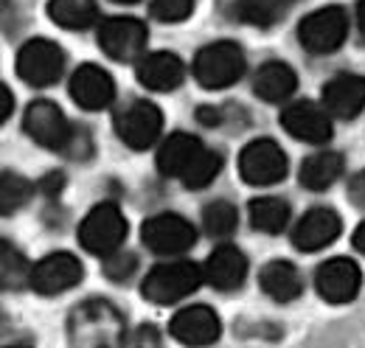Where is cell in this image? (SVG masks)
I'll use <instances>...</instances> for the list:
<instances>
[{
  "label": "cell",
  "instance_id": "5bb4252c",
  "mask_svg": "<svg viewBox=\"0 0 365 348\" xmlns=\"http://www.w3.org/2000/svg\"><path fill=\"white\" fill-rule=\"evenodd\" d=\"M172 337L180 340L182 346H211L220 340L222 334V326H220V317L214 309L208 306H188L180 309L175 317H172Z\"/></svg>",
  "mask_w": 365,
  "mask_h": 348
},
{
  "label": "cell",
  "instance_id": "603a6c76",
  "mask_svg": "<svg viewBox=\"0 0 365 348\" xmlns=\"http://www.w3.org/2000/svg\"><path fill=\"white\" fill-rule=\"evenodd\" d=\"M259 281H262V290L273 301H278V304H289V301H295L304 292V278H301L298 267L289 264V261H270V264H264Z\"/></svg>",
  "mask_w": 365,
  "mask_h": 348
},
{
  "label": "cell",
  "instance_id": "83f0119b",
  "mask_svg": "<svg viewBox=\"0 0 365 348\" xmlns=\"http://www.w3.org/2000/svg\"><path fill=\"white\" fill-rule=\"evenodd\" d=\"M31 194H34V185L26 180V177H20V174H3V185H0V211L9 217V214H14V211H20L29 200H31Z\"/></svg>",
  "mask_w": 365,
  "mask_h": 348
},
{
  "label": "cell",
  "instance_id": "ba28073f",
  "mask_svg": "<svg viewBox=\"0 0 365 348\" xmlns=\"http://www.w3.org/2000/svg\"><path fill=\"white\" fill-rule=\"evenodd\" d=\"M140 239L158 256H180L185 250H191V245L197 242V230L188 219L178 214H158L143 222Z\"/></svg>",
  "mask_w": 365,
  "mask_h": 348
},
{
  "label": "cell",
  "instance_id": "d6a6232c",
  "mask_svg": "<svg viewBox=\"0 0 365 348\" xmlns=\"http://www.w3.org/2000/svg\"><path fill=\"white\" fill-rule=\"evenodd\" d=\"M135 267H138V259L133 256V253L115 250V253L104 256V275L113 278V281H124V278H130Z\"/></svg>",
  "mask_w": 365,
  "mask_h": 348
},
{
  "label": "cell",
  "instance_id": "5b68a950",
  "mask_svg": "<svg viewBox=\"0 0 365 348\" xmlns=\"http://www.w3.org/2000/svg\"><path fill=\"white\" fill-rule=\"evenodd\" d=\"M349 34V14L340 6H323L307 14L298 26V40L309 53H334L346 43Z\"/></svg>",
  "mask_w": 365,
  "mask_h": 348
},
{
  "label": "cell",
  "instance_id": "ac0fdd59",
  "mask_svg": "<svg viewBox=\"0 0 365 348\" xmlns=\"http://www.w3.org/2000/svg\"><path fill=\"white\" fill-rule=\"evenodd\" d=\"M323 107L337 118H357L365 110V76L340 73L323 85Z\"/></svg>",
  "mask_w": 365,
  "mask_h": 348
},
{
  "label": "cell",
  "instance_id": "9c48e42d",
  "mask_svg": "<svg viewBox=\"0 0 365 348\" xmlns=\"http://www.w3.org/2000/svg\"><path fill=\"white\" fill-rule=\"evenodd\" d=\"M65 53L51 40H29L17 53V76L31 87H48L62 76Z\"/></svg>",
  "mask_w": 365,
  "mask_h": 348
},
{
  "label": "cell",
  "instance_id": "8d00e7d4",
  "mask_svg": "<svg viewBox=\"0 0 365 348\" xmlns=\"http://www.w3.org/2000/svg\"><path fill=\"white\" fill-rule=\"evenodd\" d=\"M43 188H46L48 194H53V191H59L62 188V174H48L46 183H43Z\"/></svg>",
  "mask_w": 365,
  "mask_h": 348
},
{
  "label": "cell",
  "instance_id": "9a60e30c",
  "mask_svg": "<svg viewBox=\"0 0 365 348\" xmlns=\"http://www.w3.org/2000/svg\"><path fill=\"white\" fill-rule=\"evenodd\" d=\"M343 230V219L331 208H312L309 214H304L301 222L292 230V245L301 253H315L323 250L326 245H331Z\"/></svg>",
  "mask_w": 365,
  "mask_h": 348
},
{
  "label": "cell",
  "instance_id": "f35d334b",
  "mask_svg": "<svg viewBox=\"0 0 365 348\" xmlns=\"http://www.w3.org/2000/svg\"><path fill=\"white\" fill-rule=\"evenodd\" d=\"M357 26H360V31L365 37V0H360V6H357Z\"/></svg>",
  "mask_w": 365,
  "mask_h": 348
},
{
  "label": "cell",
  "instance_id": "e0dca14e",
  "mask_svg": "<svg viewBox=\"0 0 365 348\" xmlns=\"http://www.w3.org/2000/svg\"><path fill=\"white\" fill-rule=\"evenodd\" d=\"M71 98L82 107V110H104L113 104L115 98V82L107 71H101L98 65H82L76 68V73L71 76Z\"/></svg>",
  "mask_w": 365,
  "mask_h": 348
},
{
  "label": "cell",
  "instance_id": "74e56055",
  "mask_svg": "<svg viewBox=\"0 0 365 348\" xmlns=\"http://www.w3.org/2000/svg\"><path fill=\"white\" fill-rule=\"evenodd\" d=\"M351 242H354V247L365 256V219L360 222V227L354 230V239H351Z\"/></svg>",
  "mask_w": 365,
  "mask_h": 348
},
{
  "label": "cell",
  "instance_id": "8fae6325",
  "mask_svg": "<svg viewBox=\"0 0 365 348\" xmlns=\"http://www.w3.org/2000/svg\"><path fill=\"white\" fill-rule=\"evenodd\" d=\"M146 26L135 17H110L107 23H101L98 29V45L101 51L115 59V62H130L138 59L146 48Z\"/></svg>",
  "mask_w": 365,
  "mask_h": 348
},
{
  "label": "cell",
  "instance_id": "cb8c5ba5",
  "mask_svg": "<svg viewBox=\"0 0 365 348\" xmlns=\"http://www.w3.org/2000/svg\"><path fill=\"white\" fill-rule=\"evenodd\" d=\"M48 17L68 31H85L98 20L96 0H48Z\"/></svg>",
  "mask_w": 365,
  "mask_h": 348
},
{
  "label": "cell",
  "instance_id": "7402d4cb",
  "mask_svg": "<svg viewBox=\"0 0 365 348\" xmlns=\"http://www.w3.org/2000/svg\"><path fill=\"white\" fill-rule=\"evenodd\" d=\"M295 87H298V76L284 62H264L253 76V93L270 104L287 101L295 93Z\"/></svg>",
  "mask_w": 365,
  "mask_h": 348
},
{
  "label": "cell",
  "instance_id": "7a4b0ae2",
  "mask_svg": "<svg viewBox=\"0 0 365 348\" xmlns=\"http://www.w3.org/2000/svg\"><path fill=\"white\" fill-rule=\"evenodd\" d=\"M205 272L191 264V261H172V264H158L149 270V275L140 284V295L146 301L158 306L178 304L182 298H188L200 284H202Z\"/></svg>",
  "mask_w": 365,
  "mask_h": 348
},
{
  "label": "cell",
  "instance_id": "d590c367",
  "mask_svg": "<svg viewBox=\"0 0 365 348\" xmlns=\"http://www.w3.org/2000/svg\"><path fill=\"white\" fill-rule=\"evenodd\" d=\"M197 118H200L205 127H214V124H220V116H217V110H214V107H200Z\"/></svg>",
  "mask_w": 365,
  "mask_h": 348
},
{
  "label": "cell",
  "instance_id": "d6986e66",
  "mask_svg": "<svg viewBox=\"0 0 365 348\" xmlns=\"http://www.w3.org/2000/svg\"><path fill=\"white\" fill-rule=\"evenodd\" d=\"M135 76L146 90L172 93L185 79V65L180 62V56H175L169 51H158V53H149L138 62Z\"/></svg>",
  "mask_w": 365,
  "mask_h": 348
},
{
  "label": "cell",
  "instance_id": "f546056e",
  "mask_svg": "<svg viewBox=\"0 0 365 348\" xmlns=\"http://www.w3.org/2000/svg\"><path fill=\"white\" fill-rule=\"evenodd\" d=\"M220 169H222V158H220L217 152L205 149V152L197 158V163L182 174V185H185V188H205V185L220 174Z\"/></svg>",
  "mask_w": 365,
  "mask_h": 348
},
{
  "label": "cell",
  "instance_id": "6da1fadb",
  "mask_svg": "<svg viewBox=\"0 0 365 348\" xmlns=\"http://www.w3.org/2000/svg\"><path fill=\"white\" fill-rule=\"evenodd\" d=\"M73 346H115L124 337V317L107 301H85L68 320Z\"/></svg>",
  "mask_w": 365,
  "mask_h": 348
},
{
  "label": "cell",
  "instance_id": "1f68e13d",
  "mask_svg": "<svg viewBox=\"0 0 365 348\" xmlns=\"http://www.w3.org/2000/svg\"><path fill=\"white\" fill-rule=\"evenodd\" d=\"M194 11V0H152V14L163 23H180Z\"/></svg>",
  "mask_w": 365,
  "mask_h": 348
},
{
  "label": "cell",
  "instance_id": "8992f818",
  "mask_svg": "<svg viewBox=\"0 0 365 348\" xmlns=\"http://www.w3.org/2000/svg\"><path fill=\"white\" fill-rule=\"evenodd\" d=\"M23 130L26 135L40 143L43 149H53L62 152L73 143V127L65 118V113L53 104V101H31L26 116H23Z\"/></svg>",
  "mask_w": 365,
  "mask_h": 348
},
{
  "label": "cell",
  "instance_id": "4dcf8cb0",
  "mask_svg": "<svg viewBox=\"0 0 365 348\" xmlns=\"http://www.w3.org/2000/svg\"><path fill=\"white\" fill-rule=\"evenodd\" d=\"M23 284H31V267L11 245L3 242V290H17Z\"/></svg>",
  "mask_w": 365,
  "mask_h": 348
},
{
  "label": "cell",
  "instance_id": "f1b7e54d",
  "mask_svg": "<svg viewBox=\"0 0 365 348\" xmlns=\"http://www.w3.org/2000/svg\"><path fill=\"white\" fill-rule=\"evenodd\" d=\"M236 222H239V214L225 200H217L202 211V225L211 236H230L236 230Z\"/></svg>",
  "mask_w": 365,
  "mask_h": 348
},
{
  "label": "cell",
  "instance_id": "e575fe53",
  "mask_svg": "<svg viewBox=\"0 0 365 348\" xmlns=\"http://www.w3.org/2000/svg\"><path fill=\"white\" fill-rule=\"evenodd\" d=\"M11 104H14V101H11V93H9V87L3 85V87H0V118H3V121L9 118Z\"/></svg>",
  "mask_w": 365,
  "mask_h": 348
},
{
  "label": "cell",
  "instance_id": "4fadbf2b",
  "mask_svg": "<svg viewBox=\"0 0 365 348\" xmlns=\"http://www.w3.org/2000/svg\"><path fill=\"white\" fill-rule=\"evenodd\" d=\"M363 284V272L351 259H329L315 272L318 295L326 304H349L357 298Z\"/></svg>",
  "mask_w": 365,
  "mask_h": 348
},
{
  "label": "cell",
  "instance_id": "44dd1931",
  "mask_svg": "<svg viewBox=\"0 0 365 348\" xmlns=\"http://www.w3.org/2000/svg\"><path fill=\"white\" fill-rule=\"evenodd\" d=\"M205 281L211 284V287H217V290H236V287H242V281L247 278V259H245V253L239 250V247H233V245H222V247H217L208 261H205Z\"/></svg>",
  "mask_w": 365,
  "mask_h": 348
},
{
  "label": "cell",
  "instance_id": "ab89813d",
  "mask_svg": "<svg viewBox=\"0 0 365 348\" xmlns=\"http://www.w3.org/2000/svg\"><path fill=\"white\" fill-rule=\"evenodd\" d=\"M113 3H127L130 6V3H138V0H113Z\"/></svg>",
  "mask_w": 365,
  "mask_h": 348
},
{
  "label": "cell",
  "instance_id": "30bf717a",
  "mask_svg": "<svg viewBox=\"0 0 365 348\" xmlns=\"http://www.w3.org/2000/svg\"><path fill=\"white\" fill-rule=\"evenodd\" d=\"M163 130V116L152 101L138 98L133 104H127L118 116H115V132L121 138V143H127L130 149H149Z\"/></svg>",
  "mask_w": 365,
  "mask_h": 348
},
{
  "label": "cell",
  "instance_id": "277c9868",
  "mask_svg": "<svg viewBox=\"0 0 365 348\" xmlns=\"http://www.w3.org/2000/svg\"><path fill=\"white\" fill-rule=\"evenodd\" d=\"M127 239V219L113 203H98L79 225V242L93 256H110L121 250Z\"/></svg>",
  "mask_w": 365,
  "mask_h": 348
},
{
  "label": "cell",
  "instance_id": "3957f363",
  "mask_svg": "<svg viewBox=\"0 0 365 348\" xmlns=\"http://www.w3.org/2000/svg\"><path fill=\"white\" fill-rule=\"evenodd\" d=\"M247 62H245V53L236 43H211L205 45L197 56H194V79L208 90H220V87L236 85L245 73Z\"/></svg>",
  "mask_w": 365,
  "mask_h": 348
},
{
  "label": "cell",
  "instance_id": "ffe728a7",
  "mask_svg": "<svg viewBox=\"0 0 365 348\" xmlns=\"http://www.w3.org/2000/svg\"><path fill=\"white\" fill-rule=\"evenodd\" d=\"M202 152H205V146H202L200 138L185 135V132H175V135L166 138V143L158 152V172L163 177H180L182 180V174L197 163V158Z\"/></svg>",
  "mask_w": 365,
  "mask_h": 348
},
{
  "label": "cell",
  "instance_id": "484cf974",
  "mask_svg": "<svg viewBox=\"0 0 365 348\" xmlns=\"http://www.w3.org/2000/svg\"><path fill=\"white\" fill-rule=\"evenodd\" d=\"M289 222V205L278 197H259L250 203V225L262 233H281Z\"/></svg>",
  "mask_w": 365,
  "mask_h": 348
},
{
  "label": "cell",
  "instance_id": "2e32d148",
  "mask_svg": "<svg viewBox=\"0 0 365 348\" xmlns=\"http://www.w3.org/2000/svg\"><path fill=\"white\" fill-rule=\"evenodd\" d=\"M281 127L289 132L292 138L304 143H326L331 138V118L329 110L312 101H298L281 113Z\"/></svg>",
  "mask_w": 365,
  "mask_h": 348
},
{
  "label": "cell",
  "instance_id": "d4e9b609",
  "mask_svg": "<svg viewBox=\"0 0 365 348\" xmlns=\"http://www.w3.org/2000/svg\"><path fill=\"white\" fill-rule=\"evenodd\" d=\"M343 174V158L337 152H318L309 155L301 166V185L309 191H326Z\"/></svg>",
  "mask_w": 365,
  "mask_h": 348
},
{
  "label": "cell",
  "instance_id": "836d02e7",
  "mask_svg": "<svg viewBox=\"0 0 365 348\" xmlns=\"http://www.w3.org/2000/svg\"><path fill=\"white\" fill-rule=\"evenodd\" d=\"M349 197H351L354 205H365V169L351 177V183H349Z\"/></svg>",
  "mask_w": 365,
  "mask_h": 348
},
{
  "label": "cell",
  "instance_id": "4316f807",
  "mask_svg": "<svg viewBox=\"0 0 365 348\" xmlns=\"http://www.w3.org/2000/svg\"><path fill=\"white\" fill-rule=\"evenodd\" d=\"M233 11L247 26L270 29L275 20L284 14V3L281 0H236Z\"/></svg>",
  "mask_w": 365,
  "mask_h": 348
},
{
  "label": "cell",
  "instance_id": "52a82bcc",
  "mask_svg": "<svg viewBox=\"0 0 365 348\" xmlns=\"http://www.w3.org/2000/svg\"><path fill=\"white\" fill-rule=\"evenodd\" d=\"M239 174L247 185H275L287 177V155L270 138L250 140L239 155Z\"/></svg>",
  "mask_w": 365,
  "mask_h": 348
},
{
  "label": "cell",
  "instance_id": "7c38bea8",
  "mask_svg": "<svg viewBox=\"0 0 365 348\" xmlns=\"http://www.w3.org/2000/svg\"><path fill=\"white\" fill-rule=\"evenodd\" d=\"M85 278L82 261L71 253H51L31 267V290L40 295H59L65 290H73Z\"/></svg>",
  "mask_w": 365,
  "mask_h": 348
}]
</instances>
